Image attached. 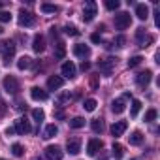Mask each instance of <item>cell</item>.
<instances>
[{
    "instance_id": "24",
    "label": "cell",
    "mask_w": 160,
    "mask_h": 160,
    "mask_svg": "<svg viewBox=\"0 0 160 160\" xmlns=\"http://www.w3.org/2000/svg\"><path fill=\"white\" fill-rule=\"evenodd\" d=\"M128 139H130V145H141V141H143V134H141L139 130H136V132H132V134L128 136Z\"/></svg>"
},
{
    "instance_id": "13",
    "label": "cell",
    "mask_w": 160,
    "mask_h": 160,
    "mask_svg": "<svg viewBox=\"0 0 160 160\" xmlns=\"http://www.w3.org/2000/svg\"><path fill=\"white\" fill-rule=\"evenodd\" d=\"M64 85V77H60V75H51L49 79H47V89L49 91H57V89H60Z\"/></svg>"
},
{
    "instance_id": "27",
    "label": "cell",
    "mask_w": 160,
    "mask_h": 160,
    "mask_svg": "<svg viewBox=\"0 0 160 160\" xmlns=\"http://www.w3.org/2000/svg\"><path fill=\"white\" fill-rule=\"evenodd\" d=\"M70 126H72V128H83V126H85V119H83V117H73V119L70 121Z\"/></svg>"
},
{
    "instance_id": "17",
    "label": "cell",
    "mask_w": 160,
    "mask_h": 160,
    "mask_svg": "<svg viewBox=\"0 0 160 160\" xmlns=\"http://www.w3.org/2000/svg\"><path fill=\"white\" fill-rule=\"evenodd\" d=\"M30 96H32V100H36V102H43V100H47V91H43V89H40V87H32V89H30Z\"/></svg>"
},
{
    "instance_id": "42",
    "label": "cell",
    "mask_w": 160,
    "mask_h": 160,
    "mask_svg": "<svg viewBox=\"0 0 160 160\" xmlns=\"http://www.w3.org/2000/svg\"><path fill=\"white\" fill-rule=\"evenodd\" d=\"M6 134H8V136H13V134H15V128H13V126H8V128H6Z\"/></svg>"
},
{
    "instance_id": "3",
    "label": "cell",
    "mask_w": 160,
    "mask_h": 160,
    "mask_svg": "<svg viewBox=\"0 0 160 160\" xmlns=\"http://www.w3.org/2000/svg\"><path fill=\"white\" fill-rule=\"evenodd\" d=\"M96 15V2H92V0H89V2H85L83 6V21L85 23H91Z\"/></svg>"
},
{
    "instance_id": "35",
    "label": "cell",
    "mask_w": 160,
    "mask_h": 160,
    "mask_svg": "<svg viewBox=\"0 0 160 160\" xmlns=\"http://www.w3.org/2000/svg\"><path fill=\"white\" fill-rule=\"evenodd\" d=\"M119 6H121L119 0H106V8L108 10H119Z\"/></svg>"
},
{
    "instance_id": "11",
    "label": "cell",
    "mask_w": 160,
    "mask_h": 160,
    "mask_svg": "<svg viewBox=\"0 0 160 160\" xmlns=\"http://www.w3.org/2000/svg\"><path fill=\"white\" fill-rule=\"evenodd\" d=\"M60 73H62L66 79H73V77H75V64H73V62H70V60H68V62H64V64H62V68H60Z\"/></svg>"
},
{
    "instance_id": "22",
    "label": "cell",
    "mask_w": 160,
    "mask_h": 160,
    "mask_svg": "<svg viewBox=\"0 0 160 160\" xmlns=\"http://www.w3.org/2000/svg\"><path fill=\"white\" fill-rule=\"evenodd\" d=\"M57 134H58V128H57L55 124H47L45 130H43V136H42V138H43V139H51V138H55Z\"/></svg>"
},
{
    "instance_id": "7",
    "label": "cell",
    "mask_w": 160,
    "mask_h": 160,
    "mask_svg": "<svg viewBox=\"0 0 160 160\" xmlns=\"http://www.w3.org/2000/svg\"><path fill=\"white\" fill-rule=\"evenodd\" d=\"M115 64H117V58H104V60L98 62V68H100V72H102L104 75H111Z\"/></svg>"
},
{
    "instance_id": "30",
    "label": "cell",
    "mask_w": 160,
    "mask_h": 160,
    "mask_svg": "<svg viewBox=\"0 0 160 160\" xmlns=\"http://www.w3.org/2000/svg\"><path fill=\"white\" fill-rule=\"evenodd\" d=\"M40 10H42L43 13H57V12H58V8H57L55 4H42Z\"/></svg>"
},
{
    "instance_id": "14",
    "label": "cell",
    "mask_w": 160,
    "mask_h": 160,
    "mask_svg": "<svg viewBox=\"0 0 160 160\" xmlns=\"http://www.w3.org/2000/svg\"><path fill=\"white\" fill-rule=\"evenodd\" d=\"M102 147H104V143H102L100 139H91L89 145H87V152H89V156H96L98 151H102Z\"/></svg>"
},
{
    "instance_id": "10",
    "label": "cell",
    "mask_w": 160,
    "mask_h": 160,
    "mask_svg": "<svg viewBox=\"0 0 160 160\" xmlns=\"http://www.w3.org/2000/svg\"><path fill=\"white\" fill-rule=\"evenodd\" d=\"M66 149H68L70 154H77L79 151H81V139L79 138H70L66 141Z\"/></svg>"
},
{
    "instance_id": "38",
    "label": "cell",
    "mask_w": 160,
    "mask_h": 160,
    "mask_svg": "<svg viewBox=\"0 0 160 160\" xmlns=\"http://www.w3.org/2000/svg\"><path fill=\"white\" fill-rule=\"evenodd\" d=\"M0 21H2V23H10L12 21V13L10 12H0Z\"/></svg>"
},
{
    "instance_id": "43",
    "label": "cell",
    "mask_w": 160,
    "mask_h": 160,
    "mask_svg": "<svg viewBox=\"0 0 160 160\" xmlns=\"http://www.w3.org/2000/svg\"><path fill=\"white\" fill-rule=\"evenodd\" d=\"M91 85H92V89H96V87H98V79H96V77H92V79H91Z\"/></svg>"
},
{
    "instance_id": "28",
    "label": "cell",
    "mask_w": 160,
    "mask_h": 160,
    "mask_svg": "<svg viewBox=\"0 0 160 160\" xmlns=\"http://www.w3.org/2000/svg\"><path fill=\"white\" fill-rule=\"evenodd\" d=\"M96 106H98V104H96V100H94V98H87V100L83 102L85 111H94V109H96Z\"/></svg>"
},
{
    "instance_id": "39",
    "label": "cell",
    "mask_w": 160,
    "mask_h": 160,
    "mask_svg": "<svg viewBox=\"0 0 160 160\" xmlns=\"http://www.w3.org/2000/svg\"><path fill=\"white\" fill-rule=\"evenodd\" d=\"M115 43H117V47H124L126 38H124V36H117V38H115Z\"/></svg>"
},
{
    "instance_id": "25",
    "label": "cell",
    "mask_w": 160,
    "mask_h": 160,
    "mask_svg": "<svg viewBox=\"0 0 160 160\" xmlns=\"http://www.w3.org/2000/svg\"><path fill=\"white\" fill-rule=\"evenodd\" d=\"M64 55H66L64 42H57V45H55V58H64Z\"/></svg>"
},
{
    "instance_id": "18",
    "label": "cell",
    "mask_w": 160,
    "mask_h": 160,
    "mask_svg": "<svg viewBox=\"0 0 160 160\" xmlns=\"http://www.w3.org/2000/svg\"><path fill=\"white\" fill-rule=\"evenodd\" d=\"M126 109V98L122 96V98H117V100H113V104H111V111L113 113H122Z\"/></svg>"
},
{
    "instance_id": "32",
    "label": "cell",
    "mask_w": 160,
    "mask_h": 160,
    "mask_svg": "<svg viewBox=\"0 0 160 160\" xmlns=\"http://www.w3.org/2000/svg\"><path fill=\"white\" fill-rule=\"evenodd\" d=\"M12 152H13L15 156H23V154H25V149H23L21 143H13V145H12Z\"/></svg>"
},
{
    "instance_id": "15",
    "label": "cell",
    "mask_w": 160,
    "mask_h": 160,
    "mask_svg": "<svg viewBox=\"0 0 160 160\" xmlns=\"http://www.w3.org/2000/svg\"><path fill=\"white\" fill-rule=\"evenodd\" d=\"M126 128H128L126 121H117V122H113V126H111V134H113L115 138H119V136H122V134L126 132Z\"/></svg>"
},
{
    "instance_id": "47",
    "label": "cell",
    "mask_w": 160,
    "mask_h": 160,
    "mask_svg": "<svg viewBox=\"0 0 160 160\" xmlns=\"http://www.w3.org/2000/svg\"><path fill=\"white\" fill-rule=\"evenodd\" d=\"M0 8H2V4H0Z\"/></svg>"
},
{
    "instance_id": "34",
    "label": "cell",
    "mask_w": 160,
    "mask_h": 160,
    "mask_svg": "<svg viewBox=\"0 0 160 160\" xmlns=\"http://www.w3.org/2000/svg\"><path fill=\"white\" fill-rule=\"evenodd\" d=\"M141 60H143V58H141L139 55H136V57H132V58L128 60V68H136V66H139V64H141Z\"/></svg>"
},
{
    "instance_id": "48",
    "label": "cell",
    "mask_w": 160,
    "mask_h": 160,
    "mask_svg": "<svg viewBox=\"0 0 160 160\" xmlns=\"http://www.w3.org/2000/svg\"><path fill=\"white\" fill-rule=\"evenodd\" d=\"M0 160H4V158H0Z\"/></svg>"
},
{
    "instance_id": "37",
    "label": "cell",
    "mask_w": 160,
    "mask_h": 160,
    "mask_svg": "<svg viewBox=\"0 0 160 160\" xmlns=\"http://www.w3.org/2000/svg\"><path fill=\"white\" fill-rule=\"evenodd\" d=\"M72 98H73V96H72L70 92H62V94L58 96V104H64V102H70Z\"/></svg>"
},
{
    "instance_id": "26",
    "label": "cell",
    "mask_w": 160,
    "mask_h": 160,
    "mask_svg": "<svg viewBox=\"0 0 160 160\" xmlns=\"http://www.w3.org/2000/svg\"><path fill=\"white\" fill-rule=\"evenodd\" d=\"M111 151H113V156H115L117 160H121V158H122V154H124V147H122L121 143H113Z\"/></svg>"
},
{
    "instance_id": "41",
    "label": "cell",
    "mask_w": 160,
    "mask_h": 160,
    "mask_svg": "<svg viewBox=\"0 0 160 160\" xmlns=\"http://www.w3.org/2000/svg\"><path fill=\"white\" fill-rule=\"evenodd\" d=\"M91 40H92L94 43H98V42H100L102 38H100V34H92V36H91Z\"/></svg>"
},
{
    "instance_id": "36",
    "label": "cell",
    "mask_w": 160,
    "mask_h": 160,
    "mask_svg": "<svg viewBox=\"0 0 160 160\" xmlns=\"http://www.w3.org/2000/svg\"><path fill=\"white\" fill-rule=\"evenodd\" d=\"M156 115H158L156 109H149V111L145 113V121H147V122H152V121L156 119Z\"/></svg>"
},
{
    "instance_id": "16",
    "label": "cell",
    "mask_w": 160,
    "mask_h": 160,
    "mask_svg": "<svg viewBox=\"0 0 160 160\" xmlns=\"http://www.w3.org/2000/svg\"><path fill=\"white\" fill-rule=\"evenodd\" d=\"M73 55L79 57V58H87L91 55V49L85 43H77V45H73Z\"/></svg>"
},
{
    "instance_id": "5",
    "label": "cell",
    "mask_w": 160,
    "mask_h": 160,
    "mask_svg": "<svg viewBox=\"0 0 160 160\" xmlns=\"http://www.w3.org/2000/svg\"><path fill=\"white\" fill-rule=\"evenodd\" d=\"M4 89L10 94H17L19 92V81L13 75H8V77H4Z\"/></svg>"
},
{
    "instance_id": "9",
    "label": "cell",
    "mask_w": 160,
    "mask_h": 160,
    "mask_svg": "<svg viewBox=\"0 0 160 160\" xmlns=\"http://www.w3.org/2000/svg\"><path fill=\"white\" fill-rule=\"evenodd\" d=\"M17 21H19V25H21V27H32V25L36 23V17H34L30 12L21 10V12H19V19H17Z\"/></svg>"
},
{
    "instance_id": "23",
    "label": "cell",
    "mask_w": 160,
    "mask_h": 160,
    "mask_svg": "<svg viewBox=\"0 0 160 160\" xmlns=\"http://www.w3.org/2000/svg\"><path fill=\"white\" fill-rule=\"evenodd\" d=\"M91 128H92V132H96V134H102V132H104V128H106V124H104V119H94V121L91 122Z\"/></svg>"
},
{
    "instance_id": "4",
    "label": "cell",
    "mask_w": 160,
    "mask_h": 160,
    "mask_svg": "<svg viewBox=\"0 0 160 160\" xmlns=\"http://www.w3.org/2000/svg\"><path fill=\"white\" fill-rule=\"evenodd\" d=\"M151 79H152V72L145 70V72H141V73L136 75V83H138L139 89H147V85L151 83Z\"/></svg>"
},
{
    "instance_id": "2",
    "label": "cell",
    "mask_w": 160,
    "mask_h": 160,
    "mask_svg": "<svg viewBox=\"0 0 160 160\" xmlns=\"http://www.w3.org/2000/svg\"><path fill=\"white\" fill-rule=\"evenodd\" d=\"M130 25H132V17H130V13L121 12V13L115 15V28H117V30H126Z\"/></svg>"
},
{
    "instance_id": "8",
    "label": "cell",
    "mask_w": 160,
    "mask_h": 160,
    "mask_svg": "<svg viewBox=\"0 0 160 160\" xmlns=\"http://www.w3.org/2000/svg\"><path fill=\"white\" fill-rule=\"evenodd\" d=\"M45 156H47V160H62L64 154L58 145H49V147H45Z\"/></svg>"
},
{
    "instance_id": "21",
    "label": "cell",
    "mask_w": 160,
    "mask_h": 160,
    "mask_svg": "<svg viewBox=\"0 0 160 160\" xmlns=\"http://www.w3.org/2000/svg\"><path fill=\"white\" fill-rule=\"evenodd\" d=\"M32 64H34V60H32L30 57H27V55L17 60V68H19V70H28V68H32Z\"/></svg>"
},
{
    "instance_id": "31",
    "label": "cell",
    "mask_w": 160,
    "mask_h": 160,
    "mask_svg": "<svg viewBox=\"0 0 160 160\" xmlns=\"http://www.w3.org/2000/svg\"><path fill=\"white\" fill-rule=\"evenodd\" d=\"M32 119H34L36 122H42V121L45 119V113H43L42 109H32Z\"/></svg>"
},
{
    "instance_id": "20",
    "label": "cell",
    "mask_w": 160,
    "mask_h": 160,
    "mask_svg": "<svg viewBox=\"0 0 160 160\" xmlns=\"http://www.w3.org/2000/svg\"><path fill=\"white\" fill-rule=\"evenodd\" d=\"M136 15H138L139 21H145V19L149 17V8H147L145 4H138V6H136Z\"/></svg>"
},
{
    "instance_id": "33",
    "label": "cell",
    "mask_w": 160,
    "mask_h": 160,
    "mask_svg": "<svg viewBox=\"0 0 160 160\" xmlns=\"http://www.w3.org/2000/svg\"><path fill=\"white\" fill-rule=\"evenodd\" d=\"M64 32H66L68 36H79V30H77V27H73V25H66V27H64Z\"/></svg>"
},
{
    "instance_id": "46",
    "label": "cell",
    "mask_w": 160,
    "mask_h": 160,
    "mask_svg": "<svg viewBox=\"0 0 160 160\" xmlns=\"http://www.w3.org/2000/svg\"><path fill=\"white\" fill-rule=\"evenodd\" d=\"M2 32H4V28H2V27H0V34H2Z\"/></svg>"
},
{
    "instance_id": "6",
    "label": "cell",
    "mask_w": 160,
    "mask_h": 160,
    "mask_svg": "<svg viewBox=\"0 0 160 160\" xmlns=\"http://www.w3.org/2000/svg\"><path fill=\"white\" fill-rule=\"evenodd\" d=\"M136 40H138V45L139 47H149L151 43H152V36H149V34H145V28H138V32H136Z\"/></svg>"
},
{
    "instance_id": "29",
    "label": "cell",
    "mask_w": 160,
    "mask_h": 160,
    "mask_svg": "<svg viewBox=\"0 0 160 160\" xmlns=\"http://www.w3.org/2000/svg\"><path fill=\"white\" fill-rule=\"evenodd\" d=\"M139 109H141V102H139V100H132V106H130V115H132V117H138Z\"/></svg>"
},
{
    "instance_id": "1",
    "label": "cell",
    "mask_w": 160,
    "mask_h": 160,
    "mask_svg": "<svg viewBox=\"0 0 160 160\" xmlns=\"http://www.w3.org/2000/svg\"><path fill=\"white\" fill-rule=\"evenodd\" d=\"M0 51H2V60H4V64H10V60H12L13 55H15V43H13L12 40H6V42L2 43V47H0Z\"/></svg>"
},
{
    "instance_id": "44",
    "label": "cell",
    "mask_w": 160,
    "mask_h": 160,
    "mask_svg": "<svg viewBox=\"0 0 160 160\" xmlns=\"http://www.w3.org/2000/svg\"><path fill=\"white\" fill-rule=\"evenodd\" d=\"M55 115H57V119H64V111H60V109H58Z\"/></svg>"
},
{
    "instance_id": "19",
    "label": "cell",
    "mask_w": 160,
    "mask_h": 160,
    "mask_svg": "<svg viewBox=\"0 0 160 160\" xmlns=\"http://www.w3.org/2000/svg\"><path fill=\"white\" fill-rule=\"evenodd\" d=\"M32 49H34L36 53H43V49H45V40H43V36H42V34H36V36H34Z\"/></svg>"
},
{
    "instance_id": "12",
    "label": "cell",
    "mask_w": 160,
    "mask_h": 160,
    "mask_svg": "<svg viewBox=\"0 0 160 160\" xmlns=\"http://www.w3.org/2000/svg\"><path fill=\"white\" fill-rule=\"evenodd\" d=\"M15 132L17 134H21V136H25V134H28V132H32V128H30V124H28V121H25V119H17L15 121Z\"/></svg>"
},
{
    "instance_id": "40",
    "label": "cell",
    "mask_w": 160,
    "mask_h": 160,
    "mask_svg": "<svg viewBox=\"0 0 160 160\" xmlns=\"http://www.w3.org/2000/svg\"><path fill=\"white\" fill-rule=\"evenodd\" d=\"M89 68H91V64H89L87 60H83V62H81V70H83V72H87Z\"/></svg>"
},
{
    "instance_id": "45",
    "label": "cell",
    "mask_w": 160,
    "mask_h": 160,
    "mask_svg": "<svg viewBox=\"0 0 160 160\" xmlns=\"http://www.w3.org/2000/svg\"><path fill=\"white\" fill-rule=\"evenodd\" d=\"M15 108H17V109H25V108H27V106H25V104H23V102H17V106H15Z\"/></svg>"
}]
</instances>
